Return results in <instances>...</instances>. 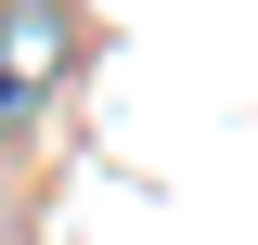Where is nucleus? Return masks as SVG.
Instances as JSON below:
<instances>
[{
  "mask_svg": "<svg viewBox=\"0 0 258 245\" xmlns=\"http://www.w3.org/2000/svg\"><path fill=\"white\" fill-rule=\"evenodd\" d=\"M0 65L52 103V91H64V65H78V13H64V0H0Z\"/></svg>",
  "mask_w": 258,
  "mask_h": 245,
  "instance_id": "nucleus-1",
  "label": "nucleus"
},
{
  "mask_svg": "<svg viewBox=\"0 0 258 245\" xmlns=\"http://www.w3.org/2000/svg\"><path fill=\"white\" fill-rule=\"evenodd\" d=\"M26 116H39V91L13 78V65H0V142H26Z\"/></svg>",
  "mask_w": 258,
  "mask_h": 245,
  "instance_id": "nucleus-2",
  "label": "nucleus"
}]
</instances>
